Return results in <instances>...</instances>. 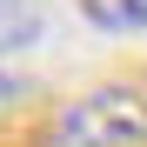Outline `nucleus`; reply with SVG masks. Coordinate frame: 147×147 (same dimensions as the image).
<instances>
[{
    "label": "nucleus",
    "mask_w": 147,
    "mask_h": 147,
    "mask_svg": "<svg viewBox=\"0 0 147 147\" xmlns=\"http://www.w3.org/2000/svg\"><path fill=\"white\" fill-rule=\"evenodd\" d=\"M80 13L100 34H140L147 27V0H80Z\"/></svg>",
    "instance_id": "nucleus-2"
},
{
    "label": "nucleus",
    "mask_w": 147,
    "mask_h": 147,
    "mask_svg": "<svg viewBox=\"0 0 147 147\" xmlns=\"http://www.w3.org/2000/svg\"><path fill=\"white\" fill-rule=\"evenodd\" d=\"M47 147H147V107L127 87H100L47 127Z\"/></svg>",
    "instance_id": "nucleus-1"
},
{
    "label": "nucleus",
    "mask_w": 147,
    "mask_h": 147,
    "mask_svg": "<svg viewBox=\"0 0 147 147\" xmlns=\"http://www.w3.org/2000/svg\"><path fill=\"white\" fill-rule=\"evenodd\" d=\"M34 40V0H7V54Z\"/></svg>",
    "instance_id": "nucleus-3"
}]
</instances>
